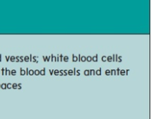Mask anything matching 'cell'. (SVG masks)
Wrapping results in <instances>:
<instances>
[{
  "label": "cell",
  "mask_w": 151,
  "mask_h": 119,
  "mask_svg": "<svg viewBox=\"0 0 151 119\" xmlns=\"http://www.w3.org/2000/svg\"><path fill=\"white\" fill-rule=\"evenodd\" d=\"M24 62H29V56H24Z\"/></svg>",
  "instance_id": "12"
},
{
  "label": "cell",
  "mask_w": 151,
  "mask_h": 119,
  "mask_svg": "<svg viewBox=\"0 0 151 119\" xmlns=\"http://www.w3.org/2000/svg\"><path fill=\"white\" fill-rule=\"evenodd\" d=\"M4 75H11L10 70H9L7 67L4 68Z\"/></svg>",
  "instance_id": "1"
},
{
  "label": "cell",
  "mask_w": 151,
  "mask_h": 119,
  "mask_svg": "<svg viewBox=\"0 0 151 119\" xmlns=\"http://www.w3.org/2000/svg\"><path fill=\"white\" fill-rule=\"evenodd\" d=\"M28 75H34V70H29V72H28Z\"/></svg>",
  "instance_id": "18"
},
{
  "label": "cell",
  "mask_w": 151,
  "mask_h": 119,
  "mask_svg": "<svg viewBox=\"0 0 151 119\" xmlns=\"http://www.w3.org/2000/svg\"><path fill=\"white\" fill-rule=\"evenodd\" d=\"M106 59H107V56H102V58H101L102 62H107V60H106Z\"/></svg>",
  "instance_id": "20"
},
{
  "label": "cell",
  "mask_w": 151,
  "mask_h": 119,
  "mask_svg": "<svg viewBox=\"0 0 151 119\" xmlns=\"http://www.w3.org/2000/svg\"><path fill=\"white\" fill-rule=\"evenodd\" d=\"M106 60H107V62H112V56H108L107 59H106Z\"/></svg>",
  "instance_id": "24"
},
{
  "label": "cell",
  "mask_w": 151,
  "mask_h": 119,
  "mask_svg": "<svg viewBox=\"0 0 151 119\" xmlns=\"http://www.w3.org/2000/svg\"><path fill=\"white\" fill-rule=\"evenodd\" d=\"M51 62H57V59H56V56H55L53 54H51Z\"/></svg>",
  "instance_id": "8"
},
{
  "label": "cell",
  "mask_w": 151,
  "mask_h": 119,
  "mask_svg": "<svg viewBox=\"0 0 151 119\" xmlns=\"http://www.w3.org/2000/svg\"><path fill=\"white\" fill-rule=\"evenodd\" d=\"M0 88H1V84H0Z\"/></svg>",
  "instance_id": "48"
},
{
  "label": "cell",
  "mask_w": 151,
  "mask_h": 119,
  "mask_svg": "<svg viewBox=\"0 0 151 119\" xmlns=\"http://www.w3.org/2000/svg\"><path fill=\"white\" fill-rule=\"evenodd\" d=\"M81 62H86V57L85 56H81Z\"/></svg>",
  "instance_id": "9"
},
{
  "label": "cell",
  "mask_w": 151,
  "mask_h": 119,
  "mask_svg": "<svg viewBox=\"0 0 151 119\" xmlns=\"http://www.w3.org/2000/svg\"><path fill=\"white\" fill-rule=\"evenodd\" d=\"M122 56H118L117 57V62H122Z\"/></svg>",
  "instance_id": "29"
},
{
  "label": "cell",
  "mask_w": 151,
  "mask_h": 119,
  "mask_svg": "<svg viewBox=\"0 0 151 119\" xmlns=\"http://www.w3.org/2000/svg\"><path fill=\"white\" fill-rule=\"evenodd\" d=\"M53 72H54V70H50V75H53Z\"/></svg>",
  "instance_id": "41"
},
{
  "label": "cell",
  "mask_w": 151,
  "mask_h": 119,
  "mask_svg": "<svg viewBox=\"0 0 151 119\" xmlns=\"http://www.w3.org/2000/svg\"><path fill=\"white\" fill-rule=\"evenodd\" d=\"M72 62H78V56H75L74 54H72Z\"/></svg>",
  "instance_id": "4"
},
{
  "label": "cell",
  "mask_w": 151,
  "mask_h": 119,
  "mask_svg": "<svg viewBox=\"0 0 151 119\" xmlns=\"http://www.w3.org/2000/svg\"><path fill=\"white\" fill-rule=\"evenodd\" d=\"M38 56H33V58H32V62H34V63H38V61L36 60Z\"/></svg>",
  "instance_id": "14"
},
{
  "label": "cell",
  "mask_w": 151,
  "mask_h": 119,
  "mask_svg": "<svg viewBox=\"0 0 151 119\" xmlns=\"http://www.w3.org/2000/svg\"><path fill=\"white\" fill-rule=\"evenodd\" d=\"M17 89H19V90H22V84H18V88Z\"/></svg>",
  "instance_id": "37"
},
{
  "label": "cell",
  "mask_w": 151,
  "mask_h": 119,
  "mask_svg": "<svg viewBox=\"0 0 151 119\" xmlns=\"http://www.w3.org/2000/svg\"><path fill=\"white\" fill-rule=\"evenodd\" d=\"M45 58H46V60H47V62H50V58H51V56H45Z\"/></svg>",
  "instance_id": "34"
},
{
  "label": "cell",
  "mask_w": 151,
  "mask_h": 119,
  "mask_svg": "<svg viewBox=\"0 0 151 119\" xmlns=\"http://www.w3.org/2000/svg\"><path fill=\"white\" fill-rule=\"evenodd\" d=\"M43 59H44V62H47V60H46V58H45V56H43Z\"/></svg>",
  "instance_id": "46"
},
{
  "label": "cell",
  "mask_w": 151,
  "mask_h": 119,
  "mask_svg": "<svg viewBox=\"0 0 151 119\" xmlns=\"http://www.w3.org/2000/svg\"><path fill=\"white\" fill-rule=\"evenodd\" d=\"M10 74H11V75H16V70H10Z\"/></svg>",
  "instance_id": "17"
},
{
  "label": "cell",
  "mask_w": 151,
  "mask_h": 119,
  "mask_svg": "<svg viewBox=\"0 0 151 119\" xmlns=\"http://www.w3.org/2000/svg\"><path fill=\"white\" fill-rule=\"evenodd\" d=\"M20 75H22V76L26 75V71L24 69H22V68H20Z\"/></svg>",
  "instance_id": "5"
},
{
  "label": "cell",
  "mask_w": 151,
  "mask_h": 119,
  "mask_svg": "<svg viewBox=\"0 0 151 119\" xmlns=\"http://www.w3.org/2000/svg\"><path fill=\"white\" fill-rule=\"evenodd\" d=\"M16 62H19V56H16Z\"/></svg>",
  "instance_id": "42"
},
{
  "label": "cell",
  "mask_w": 151,
  "mask_h": 119,
  "mask_svg": "<svg viewBox=\"0 0 151 119\" xmlns=\"http://www.w3.org/2000/svg\"><path fill=\"white\" fill-rule=\"evenodd\" d=\"M59 75H63V70H59Z\"/></svg>",
  "instance_id": "38"
},
{
  "label": "cell",
  "mask_w": 151,
  "mask_h": 119,
  "mask_svg": "<svg viewBox=\"0 0 151 119\" xmlns=\"http://www.w3.org/2000/svg\"><path fill=\"white\" fill-rule=\"evenodd\" d=\"M105 73H106V75H110V73H111L110 70H106V72H105Z\"/></svg>",
  "instance_id": "27"
},
{
  "label": "cell",
  "mask_w": 151,
  "mask_h": 119,
  "mask_svg": "<svg viewBox=\"0 0 151 119\" xmlns=\"http://www.w3.org/2000/svg\"><path fill=\"white\" fill-rule=\"evenodd\" d=\"M12 88L14 89V90L17 89L18 88V84H16V83H14V84H12Z\"/></svg>",
  "instance_id": "19"
},
{
  "label": "cell",
  "mask_w": 151,
  "mask_h": 119,
  "mask_svg": "<svg viewBox=\"0 0 151 119\" xmlns=\"http://www.w3.org/2000/svg\"><path fill=\"white\" fill-rule=\"evenodd\" d=\"M92 62H98V55L96 54L95 56L92 57Z\"/></svg>",
  "instance_id": "3"
},
{
  "label": "cell",
  "mask_w": 151,
  "mask_h": 119,
  "mask_svg": "<svg viewBox=\"0 0 151 119\" xmlns=\"http://www.w3.org/2000/svg\"><path fill=\"white\" fill-rule=\"evenodd\" d=\"M95 75V70H89V75Z\"/></svg>",
  "instance_id": "13"
},
{
  "label": "cell",
  "mask_w": 151,
  "mask_h": 119,
  "mask_svg": "<svg viewBox=\"0 0 151 119\" xmlns=\"http://www.w3.org/2000/svg\"><path fill=\"white\" fill-rule=\"evenodd\" d=\"M56 59H57V62H60V58H59V55H58L57 57H56Z\"/></svg>",
  "instance_id": "44"
},
{
  "label": "cell",
  "mask_w": 151,
  "mask_h": 119,
  "mask_svg": "<svg viewBox=\"0 0 151 119\" xmlns=\"http://www.w3.org/2000/svg\"><path fill=\"white\" fill-rule=\"evenodd\" d=\"M25 71H26V75H28V72H29V69H28V68H27L26 70H25Z\"/></svg>",
  "instance_id": "45"
},
{
  "label": "cell",
  "mask_w": 151,
  "mask_h": 119,
  "mask_svg": "<svg viewBox=\"0 0 151 119\" xmlns=\"http://www.w3.org/2000/svg\"><path fill=\"white\" fill-rule=\"evenodd\" d=\"M1 88L2 89V90H5V89H7V84H5V83H3V84H1Z\"/></svg>",
  "instance_id": "11"
},
{
  "label": "cell",
  "mask_w": 151,
  "mask_h": 119,
  "mask_svg": "<svg viewBox=\"0 0 151 119\" xmlns=\"http://www.w3.org/2000/svg\"><path fill=\"white\" fill-rule=\"evenodd\" d=\"M39 73H40V75H46V69H45V67H44L42 70H39Z\"/></svg>",
  "instance_id": "2"
},
{
  "label": "cell",
  "mask_w": 151,
  "mask_h": 119,
  "mask_svg": "<svg viewBox=\"0 0 151 119\" xmlns=\"http://www.w3.org/2000/svg\"><path fill=\"white\" fill-rule=\"evenodd\" d=\"M19 62H24V56H19Z\"/></svg>",
  "instance_id": "30"
},
{
  "label": "cell",
  "mask_w": 151,
  "mask_h": 119,
  "mask_svg": "<svg viewBox=\"0 0 151 119\" xmlns=\"http://www.w3.org/2000/svg\"><path fill=\"white\" fill-rule=\"evenodd\" d=\"M116 75H119V72H120V69H119V68H117V69H116Z\"/></svg>",
  "instance_id": "33"
},
{
  "label": "cell",
  "mask_w": 151,
  "mask_h": 119,
  "mask_svg": "<svg viewBox=\"0 0 151 119\" xmlns=\"http://www.w3.org/2000/svg\"><path fill=\"white\" fill-rule=\"evenodd\" d=\"M1 62V55L0 54V62Z\"/></svg>",
  "instance_id": "47"
},
{
  "label": "cell",
  "mask_w": 151,
  "mask_h": 119,
  "mask_svg": "<svg viewBox=\"0 0 151 119\" xmlns=\"http://www.w3.org/2000/svg\"><path fill=\"white\" fill-rule=\"evenodd\" d=\"M69 56H63V62H69Z\"/></svg>",
  "instance_id": "10"
},
{
  "label": "cell",
  "mask_w": 151,
  "mask_h": 119,
  "mask_svg": "<svg viewBox=\"0 0 151 119\" xmlns=\"http://www.w3.org/2000/svg\"><path fill=\"white\" fill-rule=\"evenodd\" d=\"M68 75H73V70H69V71H68Z\"/></svg>",
  "instance_id": "26"
},
{
  "label": "cell",
  "mask_w": 151,
  "mask_h": 119,
  "mask_svg": "<svg viewBox=\"0 0 151 119\" xmlns=\"http://www.w3.org/2000/svg\"><path fill=\"white\" fill-rule=\"evenodd\" d=\"M53 74H54V75H59V70H54Z\"/></svg>",
  "instance_id": "25"
},
{
  "label": "cell",
  "mask_w": 151,
  "mask_h": 119,
  "mask_svg": "<svg viewBox=\"0 0 151 119\" xmlns=\"http://www.w3.org/2000/svg\"><path fill=\"white\" fill-rule=\"evenodd\" d=\"M84 75H85L86 76L89 75V70H86L84 71Z\"/></svg>",
  "instance_id": "21"
},
{
  "label": "cell",
  "mask_w": 151,
  "mask_h": 119,
  "mask_svg": "<svg viewBox=\"0 0 151 119\" xmlns=\"http://www.w3.org/2000/svg\"><path fill=\"white\" fill-rule=\"evenodd\" d=\"M68 75V70H63V75Z\"/></svg>",
  "instance_id": "35"
},
{
  "label": "cell",
  "mask_w": 151,
  "mask_h": 119,
  "mask_svg": "<svg viewBox=\"0 0 151 119\" xmlns=\"http://www.w3.org/2000/svg\"><path fill=\"white\" fill-rule=\"evenodd\" d=\"M29 62H32V54H30V55H29Z\"/></svg>",
  "instance_id": "43"
},
{
  "label": "cell",
  "mask_w": 151,
  "mask_h": 119,
  "mask_svg": "<svg viewBox=\"0 0 151 119\" xmlns=\"http://www.w3.org/2000/svg\"><path fill=\"white\" fill-rule=\"evenodd\" d=\"M1 75H4V68H1Z\"/></svg>",
  "instance_id": "39"
},
{
  "label": "cell",
  "mask_w": 151,
  "mask_h": 119,
  "mask_svg": "<svg viewBox=\"0 0 151 119\" xmlns=\"http://www.w3.org/2000/svg\"><path fill=\"white\" fill-rule=\"evenodd\" d=\"M59 58H60V62H63V56L62 54H60L59 55Z\"/></svg>",
  "instance_id": "31"
},
{
  "label": "cell",
  "mask_w": 151,
  "mask_h": 119,
  "mask_svg": "<svg viewBox=\"0 0 151 119\" xmlns=\"http://www.w3.org/2000/svg\"><path fill=\"white\" fill-rule=\"evenodd\" d=\"M86 62H92V57H91V56H87V57H86Z\"/></svg>",
  "instance_id": "15"
},
{
  "label": "cell",
  "mask_w": 151,
  "mask_h": 119,
  "mask_svg": "<svg viewBox=\"0 0 151 119\" xmlns=\"http://www.w3.org/2000/svg\"><path fill=\"white\" fill-rule=\"evenodd\" d=\"M34 75H40L39 70H34Z\"/></svg>",
  "instance_id": "23"
},
{
  "label": "cell",
  "mask_w": 151,
  "mask_h": 119,
  "mask_svg": "<svg viewBox=\"0 0 151 119\" xmlns=\"http://www.w3.org/2000/svg\"><path fill=\"white\" fill-rule=\"evenodd\" d=\"M81 70H76V73H75V75H80V74H81Z\"/></svg>",
  "instance_id": "32"
},
{
  "label": "cell",
  "mask_w": 151,
  "mask_h": 119,
  "mask_svg": "<svg viewBox=\"0 0 151 119\" xmlns=\"http://www.w3.org/2000/svg\"><path fill=\"white\" fill-rule=\"evenodd\" d=\"M112 62H115V54H114L113 56H112Z\"/></svg>",
  "instance_id": "40"
},
{
  "label": "cell",
  "mask_w": 151,
  "mask_h": 119,
  "mask_svg": "<svg viewBox=\"0 0 151 119\" xmlns=\"http://www.w3.org/2000/svg\"><path fill=\"white\" fill-rule=\"evenodd\" d=\"M10 61L11 62H16V57L15 56H10Z\"/></svg>",
  "instance_id": "16"
},
{
  "label": "cell",
  "mask_w": 151,
  "mask_h": 119,
  "mask_svg": "<svg viewBox=\"0 0 151 119\" xmlns=\"http://www.w3.org/2000/svg\"><path fill=\"white\" fill-rule=\"evenodd\" d=\"M5 59H6V62H8L9 61H10V56H5Z\"/></svg>",
  "instance_id": "36"
},
{
  "label": "cell",
  "mask_w": 151,
  "mask_h": 119,
  "mask_svg": "<svg viewBox=\"0 0 151 119\" xmlns=\"http://www.w3.org/2000/svg\"><path fill=\"white\" fill-rule=\"evenodd\" d=\"M119 75H125V70H120V72H119Z\"/></svg>",
  "instance_id": "22"
},
{
  "label": "cell",
  "mask_w": 151,
  "mask_h": 119,
  "mask_svg": "<svg viewBox=\"0 0 151 119\" xmlns=\"http://www.w3.org/2000/svg\"><path fill=\"white\" fill-rule=\"evenodd\" d=\"M101 71H102V68L100 67V69L97 70H95V75H101Z\"/></svg>",
  "instance_id": "6"
},
{
  "label": "cell",
  "mask_w": 151,
  "mask_h": 119,
  "mask_svg": "<svg viewBox=\"0 0 151 119\" xmlns=\"http://www.w3.org/2000/svg\"><path fill=\"white\" fill-rule=\"evenodd\" d=\"M12 88V84H10V83H8V84H7V89H11Z\"/></svg>",
  "instance_id": "28"
},
{
  "label": "cell",
  "mask_w": 151,
  "mask_h": 119,
  "mask_svg": "<svg viewBox=\"0 0 151 119\" xmlns=\"http://www.w3.org/2000/svg\"><path fill=\"white\" fill-rule=\"evenodd\" d=\"M111 73H110V75H116V70L114 69H112L110 70Z\"/></svg>",
  "instance_id": "7"
}]
</instances>
